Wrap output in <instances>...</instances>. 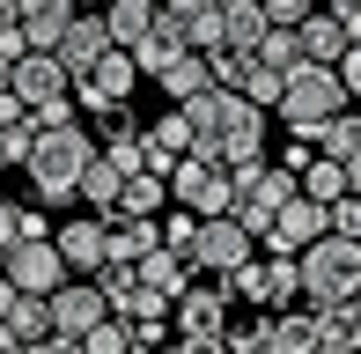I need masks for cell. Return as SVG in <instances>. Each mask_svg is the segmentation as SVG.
Returning a JSON list of instances; mask_svg holds the SVG:
<instances>
[{
	"instance_id": "ffe728a7",
	"label": "cell",
	"mask_w": 361,
	"mask_h": 354,
	"mask_svg": "<svg viewBox=\"0 0 361 354\" xmlns=\"http://www.w3.org/2000/svg\"><path fill=\"white\" fill-rule=\"evenodd\" d=\"M96 15H104V37L118 44V52H126L133 37H147V30H155V0H104Z\"/></svg>"
},
{
	"instance_id": "ba28073f",
	"label": "cell",
	"mask_w": 361,
	"mask_h": 354,
	"mask_svg": "<svg viewBox=\"0 0 361 354\" xmlns=\"http://www.w3.org/2000/svg\"><path fill=\"white\" fill-rule=\"evenodd\" d=\"M133 82H140V74H133V59L111 44L96 67H81V74H74V111H81V118H104L111 104H126V96H133Z\"/></svg>"
},
{
	"instance_id": "d6986e66",
	"label": "cell",
	"mask_w": 361,
	"mask_h": 354,
	"mask_svg": "<svg viewBox=\"0 0 361 354\" xmlns=\"http://www.w3.org/2000/svg\"><path fill=\"white\" fill-rule=\"evenodd\" d=\"M133 273H140V288H155V295L162 303H177V295H185V288H192V266L185 259H170V251H140V259H133Z\"/></svg>"
},
{
	"instance_id": "9a60e30c",
	"label": "cell",
	"mask_w": 361,
	"mask_h": 354,
	"mask_svg": "<svg viewBox=\"0 0 361 354\" xmlns=\"http://www.w3.org/2000/svg\"><path fill=\"white\" fill-rule=\"evenodd\" d=\"M52 244H59V259H67V273H96L104 266V214H81L67 229H52Z\"/></svg>"
},
{
	"instance_id": "5bb4252c",
	"label": "cell",
	"mask_w": 361,
	"mask_h": 354,
	"mask_svg": "<svg viewBox=\"0 0 361 354\" xmlns=\"http://www.w3.org/2000/svg\"><path fill=\"white\" fill-rule=\"evenodd\" d=\"M67 23H74V0H15V30L30 52H52Z\"/></svg>"
},
{
	"instance_id": "7402d4cb",
	"label": "cell",
	"mask_w": 361,
	"mask_h": 354,
	"mask_svg": "<svg viewBox=\"0 0 361 354\" xmlns=\"http://www.w3.org/2000/svg\"><path fill=\"white\" fill-rule=\"evenodd\" d=\"M162 207H170L162 170H126L118 177V207H111V214H162Z\"/></svg>"
},
{
	"instance_id": "3957f363",
	"label": "cell",
	"mask_w": 361,
	"mask_h": 354,
	"mask_svg": "<svg viewBox=\"0 0 361 354\" xmlns=\"http://www.w3.org/2000/svg\"><path fill=\"white\" fill-rule=\"evenodd\" d=\"M354 288H361V244H354V236L324 229L317 244L295 251V295H302L310 310H332V303H347Z\"/></svg>"
},
{
	"instance_id": "52a82bcc",
	"label": "cell",
	"mask_w": 361,
	"mask_h": 354,
	"mask_svg": "<svg viewBox=\"0 0 361 354\" xmlns=\"http://www.w3.org/2000/svg\"><path fill=\"white\" fill-rule=\"evenodd\" d=\"M0 281H15L23 295H52V288L67 281V259H59L52 236H15V244L0 251Z\"/></svg>"
},
{
	"instance_id": "e0dca14e",
	"label": "cell",
	"mask_w": 361,
	"mask_h": 354,
	"mask_svg": "<svg viewBox=\"0 0 361 354\" xmlns=\"http://www.w3.org/2000/svg\"><path fill=\"white\" fill-rule=\"evenodd\" d=\"M140 251H155V214H111L104 221V259L111 266H133Z\"/></svg>"
},
{
	"instance_id": "bcb514c9",
	"label": "cell",
	"mask_w": 361,
	"mask_h": 354,
	"mask_svg": "<svg viewBox=\"0 0 361 354\" xmlns=\"http://www.w3.org/2000/svg\"><path fill=\"white\" fill-rule=\"evenodd\" d=\"M354 111H361V104H354Z\"/></svg>"
},
{
	"instance_id": "4316f807",
	"label": "cell",
	"mask_w": 361,
	"mask_h": 354,
	"mask_svg": "<svg viewBox=\"0 0 361 354\" xmlns=\"http://www.w3.org/2000/svg\"><path fill=\"white\" fill-rule=\"evenodd\" d=\"M295 192H302V200H317V207H332L339 192H347V163H332V155H310L302 177H295Z\"/></svg>"
},
{
	"instance_id": "83f0119b",
	"label": "cell",
	"mask_w": 361,
	"mask_h": 354,
	"mask_svg": "<svg viewBox=\"0 0 361 354\" xmlns=\"http://www.w3.org/2000/svg\"><path fill=\"white\" fill-rule=\"evenodd\" d=\"M74 192L89 200V214H104V221H111V207H118V170H111L104 155H89V170H81V185H74Z\"/></svg>"
},
{
	"instance_id": "ab89813d",
	"label": "cell",
	"mask_w": 361,
	"mask_h": 354,
	"mask_svg": "<svg viewBox=\"0 0 361 354\" xmlns=\"http://www.w3.org/2000/svg\"><path fill=\"white\" fill-rule=\"evenodd\" d=\"M347 192H361V155H354V163H347Z\"/></svg>"
},
{
	"instance_id": "f1b7e54d",
	"label": "cell",
	"mask_w": 361,
	"mask_h": 354,
	"mask_svg": "<svg viewBox=\"0 0 361 354\" xmlns=\"http://www.w3.org/2000/svg\"><path fill=\"white\" fill-rule=\"evenodd\" d=\"M251 59H266L273 74H295V67H302V44H295V30H281V23H273L266 37L251 44Z\"/></svg>"
},
{
	"instance_id": "30bf717a",
	"label": "cell",
	"mask_w": 361,
	"mask_h": 354,
	"mask_svg": "<svg viewBox=\"0 0 361 354\" xmlns=\"http://www.w3.org/2000/svg\"><path fill=\"white\" fill-rule=\"evenodd\" d=\"M251 251H258V244H251V229H243L236 214H200V244H192V266H200V273H214V281H221V273L243 266Z\"/></svg>"
},
{
	"instance_id": "9c48e42d",
	"label": "cell",
	"mask_w": 361,
	"mask_h": 354,
	"mask_svg": "<svg viewBox=\"0 0 361 354\" xmlns=\"http://www.w3.org/2000/svg\"><path fill=\"white\" fill-rule=\"evenodd\" d=\"M170 332H185V340H214V332H228V288L214 281V273H192V288L170 303Z\"/></svg>"
},
{
	"instance_id": "d6a6232c",
	"label": "cell",
	"mask_w": 361,
	"mask_h": 354,
	"mask_svg": "<svg viewBox=\"0 0 361 354\" xmlns=\"http://www.w3.org/2000/svg\"><path fill=\"white\" fill-rule=\"evenodd\" d=\"M221 347H228V354H273L266 317H258V325H228V332H221Z\"/></svg>"
},
{
	"instance_id": "2e32d148",
	"label": "cell",
	"mask_w": 361,
	"mask_h": 354,
	"mask_svg": "<svg viewBox=\"0 0 361 354\" xmlns=\"http://www.w3.org/2000/svg\"><path fill=\"white\" fill-rule=\"evenodd\" d=\"M295 44H302V59H310V67H332V59L339 52H347V30H339V15H324V8H310L302 15V23H295Z\"/></svg>"
},
{
	"instance_id": "277c9868",
	"label": "cell",
	"mask_w": 361,
	"mask_h": 354,
	"mask_svg": "<svg viewBox=\"0 0 361 354\" xmlns=\"http://www.w3.org/2000/svg\"><path fill=\"white\" fill-rule=\"evenodd\" d=\"M273 111H281L288 133H302V140H310L324 118H332V111H347V89H339V74H332V67H310V59H302V67L281 82Z\"/></svg>"
},
{
	"instance_id": "8fae6325",
	"label": "cell",
	"mask_w": 361,
	"mask_h": 354,
	"mask_svg": "<svg viewBox=\"0 0 361 354\" xmlns=\"http://www.w3.org/2000/svg\"><path fill=\"white\" fill-rule=\"evenodd\" d=\"M44 310H52V332H67V340H81L96 317H111L104 295H96V281H74V273L52 288V295H44Z\"/></svg>"
},
{
	"instance_id": "4dcf8cb0",
	"label": "cell",
	"mask_w": 361,
	"mask_h": 354,
	"mask_svg": "<svg viewBox=\"0 0 361 354\" xmlns=\"http://www.w3.org/2000/svg\"><path fill=\"white\" fill-rule=\"evenodd\" d=\"M281 82H288V74H273L266 59H251V67H243V89H236V96H251L258 111H273V96H281Z\"/></svg>"
},
{
	"instance_id": "6da1fadb",
	"label": "cell",
	"mask_w": 361,
	"mask_h": 354,
	"mask_svg": "<svg viewBox=\"0 0 361 354\" xmlns=\"http://www.w3.org/2000/svg\"><path fill=\"white\" fill-rule=\"evenodd\" d=\"M177 111H185V126H192V148H185V155H207V163H221V170L266 155V111H258L251 96L207 82L200 96H185Z\"/></svg>"
},
{
	"instance_id": "7a4b0ae2",
	"label": "cell",
	"mask_w": 361,
	"mask_h": 354,
	"mask_svg": "<svg viewBox=\"0 0 361 354\" xmlns=\"http://www.w3.org/2000/svg\"><path fill=\"white\" fill-rule=\"evenodd\" d=\"M89 155H96V140H89V126H81V118L37 126V140L23 148V170H30V185H37V200H44V207L74 200V185H81V170H89Z\"/></svg>"
},
{
	"instance_id": "44dd1931",
	"label": "cell",
	"mask_w": 361,
	"mask_h": 354,
	"mask_svg": "<svg viewBox=\"0 0 361 354\" xmlns=\"http://www.w3.org/2000/svg\"><path fill=\"white\" fill-rule=\"evenodd\" d=\"M155 82H162V96H170V104H185V96H200L214 74H207V52H192V44H185V52H170V59H162V74H155Z\"/></svg>"
},
{
	"instance_id": "e575fe53",
	"label": "cell",
	"mask_w": 361,
	"mask_h": 354,
	"mask_svg": "<svg viewBox=\"0 0 361 354\" xmlns=\"http://www.w3.org/2000/svg\"><path fill=\"white\" fill-rule=\"evenodd\" d=\"M258 8H266V23L295 30V23H302V15H310V8H317V0H258Z\"/></svg>"
},
{
	"instance_id": "484cf974",
	"label": "cell",
	"mask_w": 361,
	"mask_h": 354,
	"mask_svg": "<svg viewBox=\"0 0 361 354\" xmlns=\"http://www.w3.org/2000/svg\"><path fill=\"white\" fill-rule=\"evenodd\" d=\"M0 325L15 332V347H30V340H44V332H52V310H44V295H23V288H15L8 310H0Z\"/></svg>"
},
{
	"instance_id": "8992f818",
	"label": "cell",
	"mask_w": 361,
	"mask_h": 354,
	"mask_svg": "<svg viewBox=\"0 0 361 354\" xmlns=\"http://www.w3.org/2000/svg\"><path fill=\"white\" fill-rule=\"evenodd\" d=\"M162 185H170V207H192V214H228V170L207 163V155H177V163L162 170Z\"/></svg>"
},
{
	"instance_id": "7c38bea8",
	"label": "cell",
	"mask_w": 361,
	"mask_h": 354,
	"mask_svg": "<svg viewBox=\"0 0 361 354\" xmlns=\"http://www.w3.org/2000/svg\"><path fill=\"white\" fill-rule=\"evenodd\" d=\"M104 52H111V37H104V15H96V8H74V23L59 30V44H52V59L67 67V82H74L81 67H96Z\"/></svg>"
},
{
	"instance_id": "74e56055",
	"label": "cell",
	"mask_w": 361,
	"mask_h": 354,
	"mask_svg": "<svg viewBox=\"0 0 361 354\" xmlns=\"http://www.w3.org/2000/svg\"><path fill=\"white\" fill-rule=\"evenodd\" d=\"M310 155H317V148H310V140H302V133H295V140H288V148H281V170H288V177H302V163H310Z\"/></svg>"
},
{
	"instance_id": "cb8c5ba5",
	"label": "cell",
	"mask_w": 361,
	"mask_h": 354,
	"mask_svg": "<svg viewBox=\"0 0 361 354\" xmlns=\"http://www.w3.org/2000/svg\"><path fill=\"white\" fill-rule=\"evenodd\" d=\"M266 30H273V23H266L258 0H221V44H228V52H251Z\"/></svg>"
},
{
	"instance_id": "4fadbf2b",
	"label": "cell",
	"mask_w": 361,
	"mask_h": 354,
	"mask_svg": "<svg viewBox=\"0 0 361 354\" xmlns=\"http://www.w3.org/2000/svg\"><path fill=\"white\" fill-rule=\"evenodd\" d=\"M162 23H177V37L192 44V52H214L221 44V0H155Z\"/></svg>"
},
{
	"instance_id": "7bdbcfd3",
	"label": "cell",
	"mask_w": 361,
	"mask_h": 354,
	"mask_svg": "<svg viewBox=\"0 0 361 354\" xmlns=\"http://www.w3.org/2000/svg\"><path fill=\"white\" fill-rule=\"evenodd\" d=\"M347 310H354V317H361V288H354V295H347Z\"/></svg>"
},
{
	"instance_id": "ee69618b",
	"label": "cell",
	"mask_w": 361,
	"mask_h": 354,
	"mask_svg": "<svg viewBox=\"0 0 361 354\" xmlns=\"http://www.w3.org/2000/svg\"><path fill=\"white\" fill-rule=\"evenodd\" d=\"M74 8H104V0H74Z\"/></svg>"
},
{
	"instance_id": "d590c367",
	"label": "cell",
	"mask_w": 361,
	"mask_h": 354,
	"mask_svg": "<svg viewBox=\"0 0 361 354\" xmlns=\"http://www.w3.org/2000/svg\"><path fill=\"white\" fill-rule=\"evenodd\" d=\"M324 15H339V30H347V37H361V0H317Z\"/></svg>"
},
{
	"instance_id": "836d02e7",
	"label": "cell",
	"mask_w": 361,
	"mask_h": 354,
	"mask_svg": "<svg viewBox=\"0 0 361 354\" xmlns=\"http://www.w3.org/2000/svg\"><path fill=\"white\" fill-rule=\"evenodd\" d=\"M332 74H339V89H347V104H361V37L332 59Z\"/></svg>"
},
{
	"instance_id": "f546056e",
	"label": "cell",
	"mask_w": 361,
	"mask_h": 354,
	"mask_svg": "<svg viewBox=\"0 0 361 354\" xmlns=\"http://www.w3.org/2000/svg\"><path fill=\"white\" fill-rule=\"evenodd\" d=\"M81 354H133V332H126V317H96V325L81 332Z\"/></svg>"
},
{
	"instance_id": "b9f144b4",
	"label": "cell",
	"mask_w": 361,
	"mask_h": 354,
	"mask_svg": "<svg viewBox=\"0 0 361 354\" xmlns=\"http://www.w3.org/2000/svg\"><path fill=\"white\" fill-rule=\"evenodd\" d=\"M8 74H15V59H0V89H8Z\"/></svg>"
},
{
	"instance_id": "8d00e7d4",
	"label": "cell",
	"mask_w": 361,
	"mask_h": 354,
	"mask_svg": "<svg viewBox=\"0 0 361 354\" xmlns=\"http://www.w3.org/2000/svg\"><path fill=\"white\" fill-rule=\"evenodd\" d=\"M15 236H52V221H44V207H15Z\"/></svg>"
},
{
	"instance_id": "f35d334b",
	"label": "cell",
	"mask_w": 361,
	"mask_h": 354,
	"mask_svg": "<svg viewBox=\"0 0 361 354\" xmlns=\"http://www.w3.org/2000/svg\"><path fill=\"white\" fill-rule=\"evenodd\" d=\"M8 244H15V207L0 200V251H8Z\"/></svg>"
},
{
	"instance_id": "d4e9b609",
	"label": "cell",
	"mask_w": 361,
	"mask_h": 354,
	"mask_svg": "<svg viewBox=\"0 0 361 354\" xmlns=\"http://www.w3.org/2000/svg\"><path fill=\"white\" fill-rule=\"evenodd\" d=\"M37 140V118H30V104L15 89H0V155L8 163H23V148Z\"/></svg>"
},
{
	"instance_id": "603a6c76",
	"label": "cell",
	"mask_w": 361,
	"mask_h": 354,
	"mask_svg": "<svg viewBox=\"0 0 361 354\" xmlns=\"http://www.w3.org/2000/svg\"><path fill=\"white\" fill-rule=\"evenodd\" d=\"M310 148L332 155V163H354V155H361V111H354V104H347V111H332V118L310 133Z\"/></svg>"
},
{
	"instance_id": "60d3db41",
	"label": "cell",
	"mask_w": 361,
	"mask_h": 354,
	"mask_svg": "<svg viewBox=\"0 0 361 354\" xmlns=\"http://www.w3.org/2000/svg\"><path fill=\"white\" fill-rule=\"evenodd\" d=\"M0 354H15V332H8V325H0Z\"/></svg>"
},
{
	"instance_id": "1f68e13d",
	"label": "cell",
	"mask_w": 361,
	"mask_h": 354,
	"mask_svg": "<svg viewBox=\"0 0 361 354\" xmlns=\"http://www.w3.org/2000/svg\"><path fill=\"white\" fill-rule=\"evenodd\" d=\"M324 229H332V236H354V244H361V192H339V200L324 207Z\"/></svg>"
},
{
	"instance_id": "f6af8a7d",
	"label": "cell",
	"mask_w": 361,
	"mask_h": 354,
	"mask_svg": "<svg viewBox=\"0 0 361 354\" xmlns=\"http://www.w3.org/2000/svg\"><path fill=\"white\" fill-rule=\"evenodd\" d=\"M8 170H15V163H8V155H0V177H8Z\"/></svg>"
},
{
	"instance_id": "ac0fdd59",
	"label": "cell",
	"mask_w": 361,
	"mask_h": 354,
	"mask_svg": "<svg viewBox=\"0 0 361 354\" xmlns=\"http://www.w3.org/2000/svg\"><path fill=\"white\" fill-rule=\"evenodd\" d=\"M266 340H273V354H310V340H317V310H310V303L266 310Z\"/></svg>"
},
{
	"instance_id": "5b68a950",
	"label": "cell",
	"mask_w": 361,
	"mask_h": 354,
	"mask_svg": "<svg viewBox=\"0 0 361 354\" xmlns=\"http://www.w3.org/2000/svg\"><path fill=\"white\" fill-rule=\"evenodd\" d=\"M8 89L30 104V118H37V126L81 118V111H74V82H67V67H59L52 52H23V59H15V74H8Z\"/></svg>"
}]
</instances>
